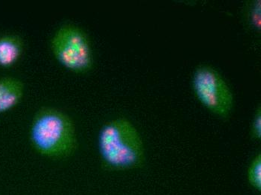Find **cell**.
I'll return each mask as SVG.
<instances>
[{"label": "cell", "mask_w": 261, "mask_h": 195, "mask_svg": "<svg viewBox=\"0 0 261 195\" xmlns=\"http://www.w3.org/2000/svg\"><path fill=\"white\" fill-rule=\"evenodd\" d=\"M101 168L107 171H124L144 167V143L129 120L121 117L105 123L98 136Z\"/></svg>", "instance_id": "cell-1"}, {"label": "cell", "mask_w": 261, "mask_h": 195, "mask_svg": "<svg viewBox=\"0 0 261 195\" xmlns=\"http://www.w3.org/2000/svg\"><path fill=\"white\" fill-rule=\"evenodd\" d=\"M32 148L53 160L70 158L79 147L74 122L65 113L44 107L35 114L29 131Z\"/></svg>", "instance_id": "cell-2"}, {"label": "cell", "mask_w": 261, "mask_h": 195, "mask_svg": "<svg viewBox=\"0 0 261 195\" xmlns=\"http://www.w3.org/2000/svg\"><path fill=\"white\" fill-rule=\"evenodd\" d=\"M53 56L75 74H87L93 67L91 44L85 32L71 23L60 26L50 39Z\"/></svg>", "instance_id": "cell-3"}, {"label": "cell", "mask_w": 261, "mask_h": 195, "mask_svg": "<svg viewBox=\"0 0 261 195\" xmlns=\"http://www.w3.org/2000/svg\"><path fill=\"white\" fill-rule=\"evenodd\" d=\"M192 89L196 98L215 115L222 119L230 117L233 107V96L221 74L206 65L195 69Z\"/></svg>", "instance_id": "cell-4"}, {"label": "cell", "mask_w": 261, "mask_h": 195, "mask_svg": "<svg viewBox=\"0 0 261 195\" xmlns=\"http://www.w3.org/2000/svg\"><path fill=\"white\" fill-rule=\"evenodd\" d=\"M25 85L14 77H0V114L10 112L23 99Z\"/></svg>", "instance_id": "cell-5"}, {"label": "cell", "mask_w": 261, "mask_h": 195, "mask_svg": "<svg viewBox=\"0 0 261 195\" xmlns=\"http://www.w3.org/2000/svg\"><path fill=\"white\" fill-rule=\"evenodd\" d=\"M24 41L17 34L0 36V68L9 69L18 63L24 51Z\"/></svg>", "instance_id": "cell-6"}, {"label": "cell", "mask_w": 261, "mask_h": 195, "mask_svg": "<svg viewBox=\"0 0 261 195\" xmlns=\"http://www.w3.org/2000/svg\"><path fill=\"white\" fill-rule=\"evenodd\" d=\"M242 19L246 29L256 33L261 30V1L252 0L245 3L242 12Z\"/></svg>", "instance_id": "cell-7"}, {"label": "cell", "mask_w": 261, "mask_h": 195, "mask_svg": "<svg viewBox=\"0 0 261 195\" xmlns=\"http://www.w3.org/2000/svg\"><path fill=\"white\" fill-rule=\"evenodd\" d=\"M248 183L254 189L261 190V155L257 154L250 163L247 171Z\"/></svg>", "instance_id": "cell-8"}, {"label": "cell", "mask_w": 261, "mask_h": 195, "mask_svg": "<svg viewBox=\"0 0 261 195\" xmlns=\"http://www.w3.org/2000/svg\"><path fill=\"white\" fill-rule=\"evenodd\" d=\"M249 135L252 141H260L261 139V107L260 104L257 106L254 114L251 126H250Z\"/></svg>", "instance_id": "cell-9"}]
</instances>
